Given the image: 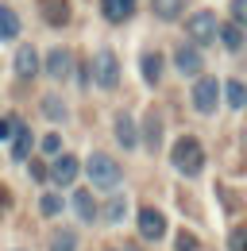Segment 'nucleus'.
I'll list each match as a JSON object with an SVG mask.
<instances>
[{"label": "nucleus", "mask_w": 247, "mask_h": 251, "mask_svg": "<svg viewBox=\"0 0 247 251\" xmlns=\"http://www.w3.org/2000/svg\"><path fill=\"white\" fill-rule=\"evenodd\" d=\"M50 251H77V236L70 232V228H62L50 236Z\"/></svg>", "instance_id": "21"}, {"label": "nucleus", "mask_w": 247, "mask_h": 251, "mask_svg": "<svg viewBox=\"0 0 247 251\" xmlns=\"http://www.w3.org/2000/svg\"><path fill=\"white\" fill-rule=\"evenodd\" d=\"M77 170H81V162H77L74 155H58V158H54V170H50V182L70 186V182L77 178Z\"/></svg>", "instance_id": "8"}, {"label": "nucleus", "mask_w": 247, "mask_h": 251, "mask_svg": "<svg viewBox=\"0 0 247 251\" xmlns=\"http://www.w3.org/2000/svg\"><path fill=\"white\" fill-rule=\"evenodd\" d=\"M70 66H74V58H70V50H62V47H54V50H47V74H50L54 81H66V77H70Z\"/></svg>", "instance_id": "7"}, {"label": "nucleus", "mask_w": 247, "mask_h": 251, "mask_svg": "<svg viewBox=\"0 0 247 251\" xmlns=\"http://www.w3.org/2000/svg\"><path fill=\"white\" fill-rule=\"evenodd\" d=\"M185 27H189V39H193V43L205 47V43H213V39H216V16H213V12H197V16H189Z\"/></svg>", "instance_id": "5"}, {"label": "nucleus", "mask_w": 247, "mask_h": 251, "mask_svg": "<svg viewBox=\"0 0 247 251\" xmlns=\"http://www.w3.org/2000/svg\"><path fill=\"white\" fill-rule=\"evenodd\" d=\"M224 97H228L232 108H244L247 104V85L244 81H228V85H224Z\"/></svg>", "instance_id": "20"}, {"label": "nucleus", "mask_w": 247, "mask_h": 251, "mask_svg": "<svg viewBox=\"0 0 247 251\" xmlns=\"http://www.w3.org/2000/svg\"><path fill=\"white\" fill-rule=\"evenodd\" d=\"M232 20L240 27H247V0H232Z\"/></svg>", "instance_id": "26"}, {"label": "nucleus", "mask_w": 247, "mask_h": 251, "mask_svg": "<svg viewBox=\"0 0 247 251\" xmlns=\"http://www.w3.org/2000/svg\"><path fill=\"white\" fill-rule=\"evenodd\" d=\"M93 81H97L100 89H116V85H120V62H116L112 50H100V54L93 58Z\"/></svg>", "instance_id": "3"}, {"label": "nucleus", "mask_w": 247, "mask_h": 251, "mask_svg": "<svg viewBox=\"0 0 247 251\" xmlns=\"http://www.w3.org/2000/svg\"><path fill=\"white\" fill-rule=\"evenodd\" d=\"M31 178L43 182V178H47V166H43V162H31Z\"/></svg>", "instance_id": "30"}, {"label": "nucleus", "mask_w": 247, "mask_h": 251, "mask_svg": "<svg viewBox=\"0 0 247 251\" xmlns=\"http://www.w3.org/2000/svg\"><path fill=\"white\" fill-rule=\"evenodd\" d=\"M12 131H16V116H4V120H0V139H8Z\"/></svg>", "instance_id": "29"}, {"label": "nucleus", "mask_w": 247, "mask_h": 251, "mask_svg": "<svg viewBox=\"0 0 247 251\" xmlns=\"http://www.w3.org/2000/svg\"><path fill=\"white\" fill-rule=\"evenodd\" d=\"M158 77H162V54H143V81L147 85H158Z\"/></svg>", "instance_id": "17"}, {"label": "nucleus", "mask_w": 247, "mask_h": 251, "mask_svg": "<svg viewBox=\"0 0 247 251\" xmlns=\"http://www.w3.org/2000/svg\"><path fill=\"white\" fill-rule=\"evenodd\" d=\"M178 251H197V240H193L189 232H182V236H178Z\"/></svg>", "instance_id": "28"}, {"label": "nucleus", "mask_w": 247, "mask_h": 251, "mask_svg": "<svg viewBox=\"0 0 247 251\" xmlns=\"http://www.w3.org/2000/svg\"><path fill=\"white\" fill-rule=\"evenodd\" d=\"M39 213H43V217H58V213H62V197H58V193H43Z\"/></svg>", "instance_id": "25"}, {"label": "nucleus", "mask_w": 247, "mask_h": 251, "mask_svg": "<svg viewBox=\"0 0 247 251\" xmlns=\"http://www.w3.org/2000/svg\"><path fill=\"white\" fill-rule=\"evenodd\" d=\"M85 174H89V182L97 189H116L120 186V162H116V158H108V155H100V151H97V155H89V162H85Z\"/></svg>", "instance_id": "2"}, {"label": "nucleus", "mask_w": 247, "mask_h": 251, "mask_svg": "<svg viewBox=\"0 0 247 251\" xmlns=\"http://www.w3.org/2000/svg\"><path fill=\"white\" fill-rule=\"evenodd\" d=\"M100 12H104L108 24H124V20H131L135 0H100Z\"/></svg>", "instance_id": "10"}, {"label": "nucleus", "mask_w": 247, "mask_h": 251, "mask_svg": "<svg viewBox=\"0 0 247 251\" xmlns=\"http://www.w3.org/2000/svg\"><path fill=\"white\" fill-rule=\"evenodd\" d=\"M35 70H39V50L35 47H20L16 50V77H35Z\"/></svg>", "instance_id": "12"}, {"label": "nucleus", "mask_w": 247, "mask_h": 251, "mask_svg": "<svg viewBox=\"0 0 247 251\" xmlns=\"http://www.w3.org/2000/svg\"><path fill=\"white\" fill-rule=\"evenodd\" d=\"M244 251H247V248H244Z\"/></svg>", "instance_id": "32"}, {"label": "nucleus", "mask_w": 247, "mask_h": 251, "mask_svg": "<svg viewBox=\"0 0 247 251\" xmlns=\"http://www.w3.org/2000/svg\"><path fill=\"white\" fill-rule=\"evenodd\" d=\"M116 139H120V147H127V151L139 147V131H135V120H131L127 112L116 116Z\"/></svg>", "instance_id": "13"}, {"label": "nucleus", "mask_w": 247, "mask_h": 251, "mask_svg": "<svg viewBox=\"0 0 247 251\" xmlns=\"http://www.w3.org/2000/svg\"><path fill=\"white\" fill-rule=\"evenodd\" d=\"M20 27H24V24H20V16H16L8 4H0V39H16Z\"/></svg>", "instance_id": "16"}, {"label": "nucleus", "mask_w": 247, "mask_h": 251, "mask_svg": "<svg viewBox=\"0 0 247 251\" xmlns=\"http://www.w3.org/2000/svg\"><path fill=\"white\" fill-rule=\"evenodd\" d=\"M174 62L182 74H201V50L197 47H178L174 50Z\"/></svg>", "instance_id": "14"}, {"label": "nucleus", "mask_w": 247, "mask_h": 251, "mask_svg": "<svg viewBox=\"0 0 247 251\" xmlns=\"http://www.w3.org/2000/svg\"><path fill=\"white\" fill-rule=\"evenodd\" d=\"M43 155H54V158L62 155V139L58 135H47V139H43Z\"/></svg>", "instance_id": "27"}, {"label": "nucleus", "mask_w": 247, "mask_h": 251, "mask_svg": "<svg viewBox=\"0 0 247 251\" xmlns=\"http://www.w3.org/2000/svg\"><path fill=\"white\" fill-rule=\"evenodd\" d=\"M182 4L185 0H151V8H154L158 20H178V16H182Z\"/></svg>", "instance_id": "18"}, {"label": "nucleus", "mask_w": 247, "mask_h": 251, "mask_svg": "<svg viewBox=\"0 0 247 251\" xmlns=\"http://www.w3.org/2000/svg\"><path fill=\"white\" fill-rule=\"evenodd\" d=\"M43 116H47V120H66V104H62L54 93L43 97Z\"/></svg>", "instance_id": "22"}, {"label": "nucleus", "mask_w": 247, "mask_h": 251, "mask_svg": "<svg viewBox=\"0 0 247 251\" xmlns=\"http://www.w3.org/2000/svg\"><path fill=\"white\" fill-rule=\"evenodd\" d=\"M139 236L143 240H162L166 236V217L158 213V209H139Z\"/></svg>", "instance_id": "6"}, {"label": "nucleus", "mask_w": 247, "mask_h": 251, "mask_svg": "<svg viewBox=\"0 0 247 251\" xmlns=\"http://www.w3.org/2000/svg\"><path fill=\"white\" fill-rule=\"evenodd\" d=\"M8 205H12V193H8V189L0 186V213H4V209H8Z\"/></svg>", "instance_id": "31"}, {"label": "nucleus", "mask_w": 247, "mask_h": 251, "mask_svg": "<svg viewBox=\"0 0 247 251\" xmlns=\"http://www.w3.org/2000/svg\"><path fill=\"white\" fill-rule=\"evenodd\" d=\"M74 213L85 220V224H89V220H97V201H93L89 189H77V193H74Z\"/></svg>", "instance_id": "15"}, {"label": "nucleus", "mask_w": 247, "mask_h": 251, "mask_svg": "<svg viewBox=\"0 0 247 251\" xmlns=\"http://www.w3.org/2000/svg\"><path fill=\"white\" fill-rule=\"evenodd\" d=\"M143 135H147V147L154 151V147H158V139H162V120H158L154 112L147 116V124H143Z\"/></svg>", "instance_id": "23"}, {"label": "nucleus", "mask_w": 247, "mask_h": 251, "mask_svg": "<svg viewBox=\"0 0 247 251\" xmlns=\"http://www.w3.org/2000/svg\"><path fill=\"white\" fill-rule=\"evenodd\" d=\"M39 12H43V20L50 27H66V20H70V4L66 0H39Z\"/></svg>", "instance_id": "9"}, {"label": "nucleus", "mask_w": 247, "mask_h": 251, "mask_svg": "<svg viewBox=\"0 0 247 251\" xmlns=\"http://www.w3.org/2000/svg\"><path fill=\"white\" fill-rule=\"evenodd\" d=\"M124 213H127V201H124V197H112V201L104 205V220H108V224H120Z\"/></svg>", "instance_id": "24"}, {"label": "nucleus", "mask_w": 247, "mask_h": 251, "mask_svg": "<svg viewBox=\"0 0 247 251\" xmlns=\"http://www.w3.org/2000/svg\"><path fill=\"white\" fill-rule=\"evenodd\" d=\"M170 158H174V166L182 170L185 178H193V174H201V170H205V151H201V139H193V135H182V139L174 143Z\"/></svg>", "instance_id": "1"}, {"label": "nucleus", "mask_w": 247, "mask_h": 251, "mask_svg": "<svg viewBox=\"0 0 247 251\" xmlns=\"http://www.w3.org/2000/svg\"><path fill=\"white\" fill-rule=\"evenodd\" d=\"M12 158L16 162H27L31 158V131L24 120H16V131H12Z\"/></svg>", "instance_id": "11"}, {"label": "nucleus", "mask_w": 247, "mask_h": 251, "mask_svg": "<svg viewBox=\"0 0 247 251\" xmlns=\"http://www.w3.org/2000/svg\"><path fill=\"white\" fill-rule=\"evenodd\" d=\"M220 39H224V47L236 54V50L244 47V27H240V24H224V27H220Z\"/></svg>", "instance_id": "19"}, {"label": "nucleus", "mask_w": 247, "mask_h": 251, "mask_svg": "<svg viewBox=\"0 0 247 251\" xmlns=\"http://www.w3.org/2000/svg\"><path fill=\"white\" fill-rule=\"evenodd\" d=\"M216 97H220V81L216 77H197V85H193V108L201 116H213L216 112Z\"/></svg>", "instance_id": "4"}]
</instances>
